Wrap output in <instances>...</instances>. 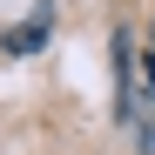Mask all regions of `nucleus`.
<instances>
[{
	"mask_svg": "<svg viewBox=\"0 0 155 155\" xmlns=\"http://www.w3.org/2000/svg\"><path fill=\"white\" fill-rule=\"evenodd\" d=\"M47 20H54V7H47V0H41V7H34L27 20H20L14 34H7V54H34V47L47 41Z\"/></svg>",
	"mask_w": 155,
	"mask_h": 155,
	"instance_id": "obj_1",
	"label": "nucleus"
},
{
	"mask_svg": "<svg viewBox=\"0 0 155 155\" xmlns=\"http://www.w3.org/2000/svg\"><path fill=\"white\" fill-rule=\"evenodd\" d=\"M142 68H148V88H155V54H148V61H142Z\"/></svg>",
	"mask_w": 155,
	"mask_h": 155,
	"instance_id": "obj_2",
	"label": "nucleus"
}]
</instances>
